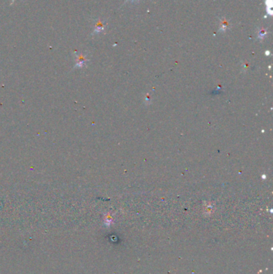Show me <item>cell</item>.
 Segmentation results:
<instances>
[{"label":"cell","instance_id":"6da1fadb","mask_svg":"<svg viewBox=\"0 0 273 274\" xmlns=\"http://www.w3.org/2000/svg\"><path fill=\"white\" fill-rule=\"evenodd\" d=\"M104 30H105L104 22H103V21H102V20L99 19L97 22L95 23V24L94 31H93L92 35H94V34H98V33H100V32H103Z\"/></svg>","mask_w":273,"mask_h":274},{"label":"cell","instance_id":"7a4b0ae2","mask_svg":"<svg viewBox=\"0 0 273 274\" xmlns=\"http://www.w3.org/2000/svg\"><path fill=\"white\" fill-rule=\"evenodd\" d=\"M228 27H229V23L228 21L224 18H220V28H219V30L222 31H225L228 29Z\"/></svg>","mask_w":273,"mask_h":274},{"label":"cell","instance_id":"3957f363","mask_svg":"<svg viewBox=\"0 0 273 274\" xmlns=\"http://www.w3.org/2000/svg\"><path fill=\"white\" fill-rule=\"evenodd\" d=\"M268 34V31L265 29H260L258 32V37L260 39H263L266 35Z\"/></svg>","mask_w":273,"mask_h":274},{"label":"cell","instance_id":"277c9868","mask_svg":"<svg viewBox=\"0 0 273 274\" xmlns=\"http://www.w3.org/2000/svg\"><path fill=\"white\" fill-rule=\"evenodd\" d=\"M15 0H11V4H12V3H13L15 2Z\"/></svg>","mask_w":273,"mask_h":274},{"label":"cell","instance_id":"5b68a950","mask_svg":"<svg viewBox=\"0 0 273 274\" xmlns=\"http://www.w3.org/2000/svg\"><path fill=\"white\" fill-rule=\"evenodd\" d=\"M127 1H129V0H127Z\"/></svg>","mask_w":273,"mask_h":274}]
</instances>
